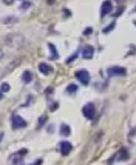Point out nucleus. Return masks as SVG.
Instances as JSON below:
<instances>
[{
  "mask_svg": "<svg viewBox=\"0 0 136 165\" xmlns=\"http://www.w3.org/2000/svg\"><path fill=\"white\" fill-rule=\"evenodd\" d=\"M23 43H25V37L22 34H9L6 37V45L11 48H20L23 46Z\"/></svg>",
  "mask_w": 136,
  "mask_h": 165,
  "instance_id": "nucleus-1",
  "label": "nucleus"
},
{
  "mask_svg": "<svg viewBox=\"0 0 136 165\" xmlns=\"http://www.w3.org/2000/svg\"><path fill=\"white\" fill-rule=\"evenodd\" d=\"M76 79L82 85H88L90 84V73L87 70H79V71H76Z\"/></svg>",
  "mask_w": 136,
  "mask_h": 165,
  "instance_id": "nucleus-2",
  "label": "nucleus"
},
{
  "mask_svg": "<svg viewBox=\"0 0 136 165\" xmlns=\"http://www.w3.org/2000/svg\"><path fill=\"white\" fill-rule=\"evenodd\" d=\"M108 76H114V77H122V76H125L127 74V70L125 68H122V66H110L107 70Z\"/></svg>",
  "mask_w": 136,
  "mask_h": 165,
  "instance_id": "nucleus-3",
  "label": "nucleus"
},
{
  "mask_svg": "<svg viewBox=\"0 0 136 165\" xmlns=\"http://www.w3.org/2000/svg\"><path fill=\"white\" fill-rule=\"evenodd\" d=\"M11 123H12L14 128H25L26 127V120L22 119L19 114H12L11 116Z\"/></svg>",
  "mask_w": 136,
  "mask_h": 165,
  "instance_id": "nucleus-4",
  "label": "nucleus"
},
{
  "mask_svg": "<svg viewBox=\"0 0 136 165\" xmlns=\"http://www.w3.org/2000/svg\"><path fill=\"white\" fill-rule=\"evenodd\" d=\"M82 111H84V116L87 119H94V116H96V107L93 104H87Z\"/></svg>",
  "mask_w": 136,
  "mask_h": 165,
  "instance_id": "nucleus-5",
  "label": "nucleus"
},
{
  "mask_svg": "<svg viewBox=\"0 0 136 165\" xmlns=\"http://www.w3.org/2000/svg\"><path fill=\"white\" fill-rule=\"evenodd\" d=\"M111 11H113V3L110 2V0H105V2L102 3V6H101V16L105 17L108 14H111Z\"/></svg>",
  "mask_w": 136,
  "mask_h": 165,
  "instance_id": "nucleus-6",
  "label": "nucleus"
},
{
  "mask_svg": "<svg viewBox=\"0 0 136 165\" xmlns=\"http://www.w3.org/2000/svg\"><path fill=\"white\" fill-rule=\"evenodd\" d=\"M28 154V150H22V151H19L17 154H14V156H11V159H9V162L11 164H16V165H20V162H22V157L23 156H26Z\"/></svg>",
  "mask_w": 136,
  "mask_h": 165,
  "instance_id": "nucleus-7",
  "label": "nucleus"
},
{
  "mask_svg": "<svg viewBox=\"0 0 136 165\" xmlns=\"http://www.w3.org/2000/svg\"><path fill=\"white\" fill-rule=\"evenodd\" d=\"M59 150H60V153L62 154H68L70 151L73 150V145L70 142H67V141H64V142H60V145H59Z\"/></svg>",
  "mask_w": 136,
  "mask_h": 165,
  "instance_id": "nucleus-8",
  "label": "nucleus"
},
{
  "mask_svg": "<svg viewBox=\"0 0 136 165\" xmlns=\"http://www.w3.org/2000/svg\"><path fill=\"white\" fill-rule=\"evenodd\" d=\"M39 71L42 73V74H46V76H50L53 73V68L48 65V63H39Z\"/></svg>",
  "mask_w": 136,
  "mask_h": 165,
  "instance_id": "nucleus-9",
  "label": "nucleus"
},
{
  "mask_svg": "<svg viewBox=\"0 0 136 165\" xmlns=\"http://www.w3.org/2000/svg\"><path fill=\"white\" fill-rule=\"evenodd\" d=\"M93 46L91 45H87V46H84V51H82V57L84 59H91L93 57Z\"/></svg>",
  "mask_w": 136,
  "mask_h": 165,
  "instance_id": "nucleus-10",
  "label": "nucleus"
},
{
  "mask_svg": "<svg viewBox=\"0 0 136 165\" xmlns=\"http://www.w3.org/2000/svg\"><path fill=\"white\" fill-rule=\"evenodd\" d=\"M70 133H71L70 127H68L67 123H62V127H60V134H62L64 137H68V136H70Z\"/></svg>",
  "mask_w": 136,
  "mask_h": 165,
  "instance_id": "nucleus-11",
  "label": "nucleus"
},
{
  "mask_svg": "<svg viewBox=\"0 0 136 165\" xmlns=\"http://www.w3.org/2000/svg\"><path fill=\"white\" fill-rule=\"evenodd\" d=\"M22 80H23V84H30V82L33 80V74H31V71H25V73L22 74Z\"/></svg>",
  "mask_w": 136,
  "mask_h": 165,
  "instance_id": "nucleus-12",
  "label": "nucleus"
},
{
  "mask_svg": "<svg viewBox=\"0 0 136 165\" xmlns=\"http://www.w3.org/2000/svg\"><path fill=\"white\" fill-rule=\"evenodd\" d=\"M48 48L51 50V59H57L59 54H57V51H56V46H54L53 43H48Z\"/></svg>",
  "mask_w": 136,
  "mask_h": 165,
  "instance_id": "nucleus-13",
  "label": "nucleus"
},
{
  "mask_svg": "<svg viewBox=\"0 0 136 165\" xmlns=\"http://www.w3.org/2000/svg\"><path fill=\"white\" fill-rule=\"evenodd\" d=\"M68 93H70V94H73V93H77V85L70 84V85H68Z\"/></svg>",
  "mask_w": 136,
  "mask_h": 165,
  "instance_id": "nucleus-14",
  "label": "nucleus"
},
{
  "mask_svg": "<svg viewBox=\"0 0 136 165\" xmlns=\"http://www.w3.org/2000/svg\"><path fill=\"white\" fill-rule=\"evenodd\" d=\"M0 91H2V93H8L9 91V85L8 84H2V86H0Z\"/></svg>",
  "mask_w": 136,
  "mask_h": 165,
  "instance_id": "nucleus-15",
  "label": "nucleus"
},
{
  "mask_svg": "<svg viewBox=\"0 0 136 165\" xmlns=\"http://www.w3.org/2000/svg\"><path fill=\"white\" fill-rule=\"evenodd\" d=\"M127 157H128V153H127V150L124 148L121 151V154H119V159H127Z\"/></svg>",
  "mask_w": 136,
  "mask_h": 165,
  "instance_id": "nucleus-16",
  "label": "nucleus"
},
{
  "mask_svg": "<svg viewBox=\"0 0 136 165\" xmlns=\"http://www.w3.org/2000/svg\"><path fill=\"white\" fill-rule=\"evenodd\" d=\"M114 25H116V23H111V25H108V28H105V30H104V32H110V31L114 28Z\"/></svg>",
  "mask_w": 136,
  "mask_h": 165,
  "instance_id": "nucleus-17",
  "label": "nucleus"
},
{
  "mask_svg": "<svg viewBox=\"0 0 136 165\" xmlns=\"http://www.w3.org/2000/svg\"><path fill=\"white\" fill-rule=\"evenodd\" d=\"M76 57H77V54H76V53H74V54H73V56H71L70 59H68V60H67V63H71V62H73V60H76Z\"/></svg>",
  "mask_w": 136,
  "mask_h": 165,
  "instance_id": "nucleus-18",
  "label": "nucleus"
},
{
  "mask_svg": "<svg viewBox=\"0 0 136 165\" xmlns=\"http://www.w3.org/2000/svg\"><path fill=\"white\" fill-rule=\"evenodd\" d=\"M30 6H31L30 3H23L22 6H20V9H22V11H23V9H28V8H30Z\"/></svg>",
  "mask_w": 136,
  "mask_h": 165,
  "instance_id": "nucleus-19",
  "label": "nucleus"
},
{
  "mask_svg": "<svg viewBox=\"0 0 136 165\" xmlns=\"http://www.w3.org/2000/svg\"><path fill=\"white\" fill-rule=\"evenodd\" d=\"M33 165H42V159H37V161H34Z\"/></svg>",
  "mask_w": 136,
  "mask_h": 165,
  "instance_id": "nucleus-20",
  "label": "nucleus"
},
{
  "mask_svg": "<svg viewBox=\"0 0 136 165\" xmlns=\"http://www.w3.org/2000/svg\"><path fill=\"white\" fill-rule=\"evenodd\" d=\"M90 32H91V28H87V30L84 31V34H90Z\"/></svg>",
  "mask_w": 136,
  "mask_h": 165,
  "instance_id": "nucleus-21",
  "label": "nucleus"
},
{
  "mask_svg": "<svg viewBox=\"0 0 136 165\" xmlns=\"http://www.w3.org/2000/svg\"><path fill=\"white\" fill-rule=\"evenodd\" d=\"M2 99H3V93H2V91H0V100H2Z\"/></svg>",
  "mask_w": 136,
  "mask_h": 165,
  "instance_id": "nucleus-22",
  "label": "nucleus"
},
{
  "mask_svg": "<svg viewBox=\"0 0 136 165\" xmlns=\"http://www.w3.org/2000/svg\"><path fill=\"white\" fill-rule=\"evenodd\" d=\"M5 3H6V5H9V3H11V0H5Z\"/></svg>",
  "mask_w": 136,
  "mask_h": 165,
  "instance_id": "nucleus-23",
  "label": "nucleus"
},
{
  "mask_svg": "<svg viewBox=\"0 0 136 165\" xmlns=\"http://www.w3.org/2000/svg\"><path fill=\"white\" fill-rule=\"evenodd\" d=\"M2 57H3V53H2V51H0V59H2Z\"/></svg>",
  "mask_w": 136,
  "mask_h": 165,
  "instance_id": "nucleus-24",
  "label": "nucleus"
},
{
  "mask_svg": "<svg viewBox=\"0 0 136 165\" xmlns=\"http://www.w3.org/2000/svg\"><path fill=\"white\" fill-rule=\"evenodd\" d=\"M2 137H3V133H0V141H2Z\"/></svg>",
  "mask_w": 136,
  "mask_h": 165,
  "instance_id": "nucleus-25",
  "label": "nucleus"
},
{
  "mask_svg": "<svg viewBox=\"0 0 136 165\" xmlns=\"http://www.w3.org/2000/svg\"><path fill=\"white\" fill-rule=\"evenodd\" d=\"M135 26H136V22H135Z\"/></svg>",
  "mask_w": 136,
  "mask_h": 165,
  "instance_id": "nucleus-26",
  "label": "nucleus"
}]
</instances>
